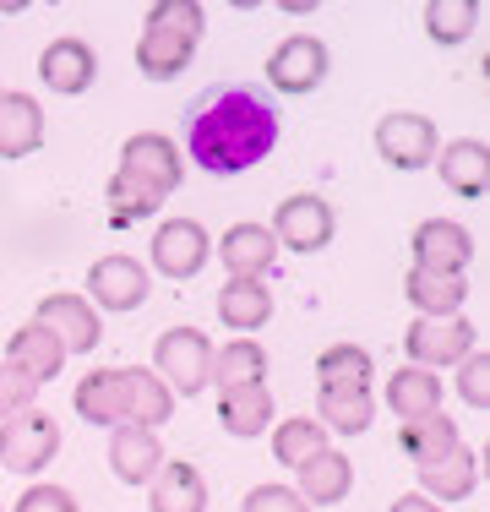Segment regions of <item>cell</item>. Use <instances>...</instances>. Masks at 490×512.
<instances>
[{"label": "cell", "instance_id": "obj_1", "mask_svg": "<svg viewBox=\"0 0 490 512\" xmlns=\"http://www.w3.org/2000/svg\"><path fill=\"white\" fill-rule=\"evenodd\" d=\"M278 148V104L251 82H218L186 115V158L207 175H245Z\"/></svg>", "mask_w": 490, "mask_h": 512}, {"label": "cell", "instance_id": "obj_2", "mask_svg": "<svg viewBox=\"0 0 490 512\" xmlns=\"http://www.w3.org/2000/svg\"><path fill=\"white\" fill-rule=\"evenodd\" d=\"M207 17L196 0H153L147 6V28L137 39V71L147 82H169L191 66L196 39H202Z\"/></svg>", "mask_w": 490, "mask_h": 512}, {"label": "cell", "instance_id": "obj_3", "mask_svg": "<svg viewBox=\"0 0 490 512\" xmlns=\"http://www.w3.org/2000/svg\"><path fill=\"white\" fill-rule=\"evenodd\" d=\"M153 376L175 398H196L207 387V376H213V344H207V333H196V327H169V333H158Z\"/></svg>", "mask_w": 490, "mask_h": 512}, {"label": "cell", "instance_id": "obj_4", "mask_svg": "<svg viewBox=\"0 0 490 512\" xmlns=\"http://www.w3.org/2000/svg\"><path fill=\"white\" fill-rule=\"evenodd\" d=\"M60 453V420L49 409H22L0 420V469L11 474H39L49 458Z\"/></svg>", "mask_w": 490, "mask_h": 512}, {"label": "cell", "instance_id": "obj_5", "mask_svg": "<svg viewBox=\"0 0 490 512\" xmlns=\"http://www.w3.org/2000/svg\"><path fill=\"white\" fill-rule=\"evenodd\" d=\"M403 349H409V365H420V371L458 365L474 355V322L469 316H414L403 327Z\"/></svg>", "mask_w": 490, "mask_h": 512}, {"label": "cell", "instance_id": "obj_6", "mask_svg": "<svg viewBox=\"0 0 490 512\" xmlns=\"http://www.w3.org/2000/svg\"><path fill=\"white\" fill-rule=\"evenodd\" d=\"M376 153L387 158L392 169L414 175V169L436 164L441 153V131L431 115H414V109H392V115L376 120Z\"/></svg>", "mask_w": 490, "mask_h": 512}, {"label": "cell", "instance_id": "obj_7", "mask_svg": "<svg viewBox=\"0 0 490 512\" xmlns=\"http://www.w3.org/2000/svg\"><path fill=\"white\" fill-rule=\"evenodd\" d=\"M327 44L316 33H289L273 55H267V88L284 93V99H305L327 82Z\"/></svg>", "mask_w": 490, "mask_h": 512}, {"label": "cell", "instance_id": "obj_8", "mask_svg": "<svg viewBox=\"0 0 490 512\" xmlns=\"http://www.w3.org/2000/svg\"><path fill=\"white\" fill-rule=\"evenodd\" d=\"M267 229H273L278 251L311 256V251L333 246L338 218H333V207H327V197H316V191H294V197L278 202V213H273V224H267Z\"/></svg>", "mask_w": 490, "mask_h": 512}, {"label": "cell", "instance_id": "obj_9", "mask_svg": "<svg viewBox=\"0 0 490 512\" xmlns=\"http://www.w3.org/2000/svg\"><path fill=\"white\" fill-rule=\"evenodd\" d=\"M147 289H153V278H147V267L137 256L115 251V256H98L88 267V306L93 311H137L147 300Z\"/></svg>", "mask_w": 490, "mask_h": 512}, {"label": "cell", "instance_id": "obj_10", "mask_svg": "<svg viewBox=\"0 0 490 512\" xmlns=\"http://www.w3.org/2000/svg\"><path fill=\"white\" fill-rule=\"evenodd\" d=\"M409 267H431V273H452L463 278L474 262V235L458 224V218H425L409 235Z\"/></svg>", "mask_w": 490, "mask_h": 512}, {"label": "cell", "instance_id": "obj_11", "mask_svg": "<svg viewBox=\"0 0 490 512\" xmlns=\"http://www.w3.org/2000/svg\"><path fill=\"white\" fill-rule=\"evenodd\" d=\"M98 77V55L88 39H77V33H60V39L44 44L39 55V82L49 93H60V99H82V93L93 88Z\"/></svg>", "mask_w": 490, "mask_h": 512}, {"label": "cell", "instance_id": "obj_12", "mask_svg": "<svg viewBox=\"0 0 490 512\" xmlns=\"http://www.w3.org/2000/svg\"><path fill=\"white\" fill-rule=\"evenodd\" d=\"M115 175L142 180L147 191H158V197L169 202V191L180 186V148L164 137V131H137V137H126V148H120Z\"/></svg>", "mask_w": 490, "mask_h": 512}, {"label": "cell", "instance_id": "obj_13", "mask_svg": "<svg viewBox=\"0 0 490 512\" xmlns=\"http://www.w3.org/2000/svg\"><path fill=\"white\" fill-rule=\"evenodd\" d=\"M33 322L49 327L66 355H93L98 338H104V316H98L82 295H44L39 306H33Z\"/></svg>", "mask_w": 490, "mask_h": 512}, {"label": "cell", "instance_id": "obj_14", "mask_svg": "<svg viewBox=\"0 0 490 512\" xmlns=\"http://www.w3.org/2000/svg\"><path fill=\"white\" fill-rule=\"evenodd\" d=\"M207 256H213V240H207V229L196 224V218H164L153 235V267L164 278H196L207 267Z\"/></svg>", "mask_w": 490, "mask_h": 512}, {"label": "cell", "instance_id": "obj_15", "mask_svg": "<svg viewBox=\"0 0 490 512\" xmlns=\"http://www.w3.org/2000/svg\"><path fill=\"white\" fill-rule=\"evenodd\" d=\"M109 469H115L120 485H153V474L164 469V442H158V431L115 425V431H109Z\"/></svg>", "mask_w": 490, "mask_h": 512}, {"label": "cell", "instance_id": "obj_16", "mask_svg": "<svg viewBox=\"0 0 490 512\" xmlns=\"http://www.w3.org/2000/svg\"><path fill=\"white\" fill-rule=\"evenodd\" d=\"M354 491V463L338 453V447H322L311 463L294 469V496L305 507H338L343 496Z\"/></svg>", "mask_w": 490, "mask_h": 512}, {"label": "cell", "instance_id": "obj_17", "mask_svg": "<svg viewBox=\"0 0 490 512\" xmlns=\"http://www.w3.org/2000/svg\"><path fill=\"white\" fill-rule=\"evenodd\" d=\"M436 169H441V186L463 202H480L485 186H490V148L480 137H458L436 153Z\"/></svg>", "mask_w": 490, "mask_h": 512}, {"label": "cell", "instance_id": "obj_18", "mask_svg": "<svg viewBox=\"0 0 490 512\" xmlns=\"http://www.w3.org/2000/svg\"><path fill=\"white\" fill-rule=\"evenodd\" d=\"M218 256H224L229 278H267L278 262V240L267 224H229L218 240Z\"/></svg>", "mask_w": 490, "mask_h": 512}, {"label": "cell", "instance_id": "obj_19", "mask_svg": "<svg viewBox=\"0 0 490 512\" xmlns=\"http://www.w3.org/2000/svg\"><path fill=\"white\" fill-rule=\"evenodd\" d=\"M66 349H60V338L49 333V327H39V322H22L17 333L6 338V365H17L22 376H33V382H55L60 371H66Z\"/></svg>", "mask_w": 490, "mask_h": 512}, {"label": "cell", "instance_id": "obj_20", "mask_svg": "<svg viewBox=\"0 0 490 512\" xmlns=\"http://www.w3.org/2000/svg\"><path fill=\"white\" fill-rule=\"evenodd\" d=\"M147 507L153 512H207V480L186 458H164V469L147 485Z\"/></svg>", "mask_w": 490, "mask_h": 512}, {"label": "cell", "instance_id": "obj_21", "mask_svg": "<svg viewBox=\"0 0 490 512\" xmlns=\"http://www.w3.org/2000/svg\"><path fill=\"white\" fill-rule=\"evenodd\" d=\"M44 148V104L33 93H0V158H28Z\"/></svg>", "mask_w": 490, "mask_h": 512}, {"label": "cell", "instance_id": "obj_22", "mask_svg": "<svg viewBox=\"0 0 490 512\" xmlns=\"http://www.w3.org/2000/svg\"><path fill=\"white\" fill-rule=\"evenodd\" d=\"M267 316H273V289H267V278H229V284L218 289V322H224L229 333L251 338L256 327H267Z\"/></svg>", "mask_w": 490, "mask_h": 512}, {"label": "cell", "instance_id": "obj_23", "mask_svg": "<svg viewBox=\"0 0 490 512\" xmlns=\"http://www.w3.org/2000/svg\"><path fill=\"white\" fill-rule=\"evenodd\" d=\"M120 393H126V425L158 431V425L175 414V393H169L147 365H120Z\"/></svg>", "mask_w": 490, "mask_h": 512}, {"label": "cell", "instance_id": "obj_24", "mask_svg": "<svg viewBox=\"0 0 490 512\" xmlns=\"http://www.w3.org/2000/svg\"><path fill=\"white\" fill-rule=\"evenodd\" d=\"M71 404H77V414H82L88 425H104V431L126 425V393H120V365H93V371L77 382Z\"/></svg>", "mask_w": 490, "mask_h": 512}, {"label": "cell", "instance_id": "obj_25", "mask_svg": "<svg viewBox=\"0 0 490 512\" xmlns=\"http://www.w3.org/2000/svg\"><path fill=\"white\" fill-rule=\"evenodd\" d=\"M376 360L360 344H327L316 355V393H371Z\"/></svg>", "mask_w": 490, "mask_h": 512}, {"label": "cell", "instance_id": "obj_26", "mask_svg": "<svg viewBox=\"0 0 490 512\" xmlns=\"http://www.w3.org/2000/svg\"><path fill=\"white\" fill-rule=\"evenodd\" d=\"M474 485H480V458H474V447H452L441 463H425L420 469V496H431L436 507L469 502Z\"/></svg>", "mask_w": 490, "mask_h": 512}, {"label": "cell", "instance_id": "obj_27", "mask_svg": "<svg viewBox=\"0 0 490 512\" xmlns=\"http://www.w3.org/2000/svg\"><path fill=\"white\" fill-rule=\"evenodd\" d=\"M403 300H409L420 316H463L469 278L431 273V267H409V273H403Z\"/></svg>", "mask_w": 490, "mask_h": 512}, {"label": "cell", "instance_id": "obj_28", "mask_svg": "<svg viewBox=\"0 0 490 512\" xmlns=\"http://www.w3.org/2000/svg\"><path fill=\"white\" fill-rule=\"evenodd\" d=\"M207 387L218 393H240V387H267V349L256 338H229L224 349H213V376Z\"/></svg>", "mask_w": 490, "mask_h": 512}, {"label": "cell", "instance_id": "obj_29", "mask_svg": "<svg viewBox=\"0 0 490 512\" xmlns=\"http://www.w3.org/2000/svg\"><path fill=\"white\" fill-rule=\"evenodd\" d=\"M387 409L398 414L403 425L409 420H425V414H441V376L436 371H420V365H398L387 376Z\"/></svg>", "mask_w": 490, "mask_h": 512}, {"label": "cell", "instance_id": "obj_30", "mask_svg": "<svg viewBox=\"0 0 490 512\" xmlns=\"http://www.w3.org/2000/svg\"><path fill=\"white\" fill-rule=\"evenodd\" d=\"M398 447H403V458H409L414 469H425V463H441L452 447H463V436H458V420L441 409V414H425V420H409V425H403V431H398Z\"/></svg>", "mask_w": 490, "mask_h": 512}, {"label": "cell", "instance_id": "obj_31", "mask_svg": "<svg viewBox=\"0 0 490 512\" xmlns=\"http://www.w3.org/2000/svg\"><path fill=\"white\" fill-rule=\"evenodd\" d=\"M218 425H224L229 436H240V442H251V436H267V425H273V393H267V387L218 393Z\"/></svg>", "mask_w": 490, "mask_h": 512}, {"label": "cell", "instance_id": "obj_32", "mask_svg": "<svg viewBox=\"0 0 490 512\" xmlns=\"http://www.w3.org/2000/svg\"><path fill=\"white\" fill-rule=\"evenodd\" d=\"M316 425H322L327 436H360L371 431L376 420V398L371 393H316Z\"/></svg>", "mask_w": 490, "mask_h": 512}, {"label": "cell", "instance_id": "obj_33", "mask_svg": "<svg viewBox=\"0 0 490 512\" xmlns=\"http://www.w3.org/2000/svg\"><path fill=\"white\" fill-rule=\"evenodd\" d=\"M420 22H425V39H431V44L458 50V44L480 28V0H431Z\"/></svg>", "mask_w": 490, "mask_h": 512}, {"label": "cell", "instance_id": "obj_34", "mask_svg": "<svg viewBox=\"0 0 490 512\" xmlns=\"http://www.w3.org/2000/svg\"><path fill=\"white\" fill-rule=\"evenodd\" d=\"M322 447H327V431L311 420V414H294V420H278V425H273V458L284 463V469L311 463Z\"/></svg>", "mask_w": 490, "mask_h": 512}, {"label": "cell", "instance_id": "obj_35", "mask_svg": "<svg viewBox=\"0 0 490 512\" xmlns=\"http://www.w3.org/2000/svg\"><path fill=\"white\" fill-rule=\"evenodd\" d=\"M104 202H109V224L115 229H131V224H142V218H153L158 207H164L158 191H147L142 180H131V175H109Z\"/></svg>", "mask_w": 490, "mask_h": 512}, {"label": "cell", "instance_id": "obj_36", "mask_svg": "<svg viewBox=\"0 0 490 512\" xmlns=\"http://www.w3.org/2000/svg\"><path fill=\"white\" fill-rule=\"evenodd\" d=\"M33 404H39V382H33V376H22L17 365L0 360V420H11V414H22V409H33Z\"/></svg>", "mask_w": 490, "mask_h": 512}, {"label": "cell", "instance_id": "obj_37", "mask_svg": "<svg viewBox=\"0 0 490 512\" xmlns=\"http://www.w3.org/2000/svg\"><path fill=\"white\" fill-rule=\"evenodd\" d=\"M458 398L469 409L490 404V355H480V349H474L469 360H458Z\"/></svg>", "mask_w": 490, "mask_h": 512}, {"label": "cell", "instance_id": "obj_38", "mask_svg": "<svg viewBox=\"0 0 490 512\" xmlns=\"http://www.w3.org/2000/svg\"><path fill=\"white\" fill-rule=\"evenodd\" d=\"M11 512H82V507L66 485H28V491L11 502Z\"/></svg>", "mask_w": 490, "mask_h": 512}, {"label": "cell", "instance_id": "obj_39", "mask_svg": "<svg viewBox=\"0 0 490 512\" xmlns=\"http://www.w3.org/2000/svg\"><path fill=\"white\" fill-rule=\"evenodd\" d=\"M240 512H311V507L294 496V485H251Z\"/></svg>", "mask_w": 490, "mask_h": 512}, {"label": "cell", "instance_id": "obj_40", "mask_svg": "<svg viewBox=\"0 0 490 512\" xmlns=\"http://www.w3.org/2000/svg\"><path fill=\"white\" fill-rule=\"evenodd\" d=\"M387 512H441V507L431 502V496H420V491H403V496H398V502H392Z\"/></svg>", "mask_w": 490, "mask_h": 512}, {"label": "cell", "instance_id": "obj_41", "mask_svg": "<svg viewBox=\"0 0 490 512\" xmlns=\"http://www.w3.org/2000/svg\"><path fill=\"white\" fill-rule=\"evenodd\" d=\"M0 93H6V88H0Z\"/></svg>", "mask_w": 490, "mask_h": 512}, {"label": "cell", "instance_id": "obj_42", "mask_svg": "<svg viewBox=\"0 0 490 512\" xmlns=\"http://www.w3.org/2000/svg\"><path fill=\"white\" fill-rule=\"evenodd\" d=\"M0 512H6V507H0Z\"/></svg>", "mask_w": 490, "mask_h": 512}]
</instances>
